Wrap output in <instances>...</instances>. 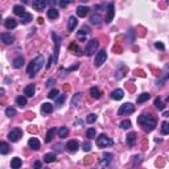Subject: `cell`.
Here are the masks:
<instances>
[{
  "label": "cell",
  "instance_id": "1",
  "mask_svg": "<svg viewBox=\"0 0 169 169\" xmlns=\"http://www.w3.org/2000/svg\"><path fill=\"white\" fill-rule=\"evenodd\" d=\"M137 123L145 132H152L156 127V119L149 114H142L137 118Z\"/></svg>",
  "mask_w": 169,
  "mask_h": 169
},
{
  "label": "cell",
  "instance_id": "2",
  "mask_svg": "<svg viewBox=\"0 0 169 169\" xmlns=\"http://www.w3.org/2000/svg\"><path fill=\"white\" fill-rule=\"evenodd\" d=\"M42 65H44V57H42V56H37V57L29 64V66H28V69H27L28 75H29L30 78H33L36 75V73H38L41 70Z\"/></svg>",
  "mask_w": 169,
  "mask_h": 169
},
{
  "label": "cell",
  "instance_id": "3",
  "mask_svg": "<svg viewBox=\"0 0 169 169\" xmlns=\"http://www.w3.org/2000/svg\"><path fill=\"white\" fill-rule=\"evenodd\" d=\"M98 48H99V41L97 40V38H92V40H90L87 42L86 48H84V53H86V56H92L95 52L98 50Z\"/></svg>",
  "mask_w": 169,
  "mask_h": 169
},
{
  "label": "cell",
  "instance_id": "4",
  "mask_svg": "<svg viewBox=\"0 0 169 169\" xmlns=\"http://www.w3.org/2000/svg\"><path fill=\"white\" fill-rule=\"evenodd\" d=\"M112 144H114V142H112L108 136H106V135H100L99 137H97V145L99 148H106Z\"/></svg>",
  "mask_w": 169,
  "mask_h": 169
},
{
  "label": "cell",
  "instance_id": "5",
  "mask_svg": "<svg viewBox=\"0 0 169 169\" xmlns=\"http://www.w3.org/2000/svg\"><path fill=\"white\" fill-rule=\"evenodd\" d=\"M106 60H107V52L105 49H102V50H99V52L97 53V56H95L94 65L97 67H99V66H102V65L106 62Z\"/></svg>",
  "mask_w": 169,
  "mask_h": 169
},
{
  "label": "cell",
  "instance_id": "6",
  "mask_svg": "<svg viewBox=\"0 0 169 169\" xmlns=\"http://www.w3.org/2000/svg\"><path fill=\"white\" fill-rule=\"evenodd\" d=\"M135 111V106L132 103H124L119 107L118 110V115H129Z\"/></svg>",
  "mask_w": 169,
  "mask_h": 169
},
{
  "label": "cell",
  "instance_id": "7",
  "mask_svg": "<svg viewBox=\"0 0 169 169\" xmlns=\"http://www.w3.org/2000/svg\"><path fill=\"white\" fill-rule=\"evenodd\" d=\"M53 40H54V53H53V62H57L58 60V53H60V45H61V38L58 37L56 33H53L52 35Z\"/></svg>",
  "mask_w": 169,
  "mask_h": 169
},
{
  "label": "cell",
  "instance_id": "8",
  "mask_svg": "<svg viewBox=\"0 0 169 169\" xmlns=\"http://www.w3.org/2000/svg\"><path fill=\"white\" fill-rule=\"evenodd\" d=\"M21 136H22V131H21V129L20 128H13L12 131L8 134V140L12 142V143H15V142H19Z\"/></svg>",
  "mask_w": 169,
  "mask_h": 169
},
{
  "label": "cell",
  "instance_id": "9",
  "mask_svg": "<svg viewBox=\"0 0 169 169\" xmlns=\"http://www.w3.org/2000/svg\"><path fill=\"white\" fill-rule=\"evenodd\" d=\"M114 15H115V7L112 3H110L108 5H107V15H106V24H110V22L112 21V19H114Z\"/></svg>",
  "mask_w": 169,
  "mask_h": 169
},
{
  "label": "cell",
  "instance_id": "10",
  "mask_svg": "<svg viewBox=\"0 0 169 169\" xmlns=\"http://www.w3.org/2000/svg\"><path fill=\"white\" fill-rule=\"evenodd\" d=\"M127 72H128V67H127L126 65L120 64L119 67H118V70H116V73H115V78H116V79H122V78L127 74Z\"/></svg>",
  "mask_w": 169,
  "mask_h": 169
},
{
  "label": "cell",
  "instance_id": "11",
  "mask_svg": "<svg viewBox=\"0 0 169 169\" xmlns=\"http://www.w3.org/2000/svg\"><path fill=\"white\" fill-rule=\"evenodd\" d=\"M168 79H169V64H167V65L164 66V75H161L160 81H157L156 86H157V87H161L162 83H164L165 81H168Z\"/></svg>",
  "mask_w": 169,
  "mask_h": 169
},
{
  "label": "cell",
  "instance_id": "12",
  "mask_svg": "<svg viewBox=\"0 0 169 169\" xmlns=\"http://www.w3.org/2000/svg\"><path fill=\"white\" fill-rule=\"evenodd\" d=\"M90 33H91L90 28L87 27V25H83V27L79 29V32H78V40L84 41V40H86V36H87V35H90Z\"/></svg>",
  "mask_w": 169,
  "mask_h": 169
},
{
  "label": "cell",
  "instance_id": "13",
  "mask_svg": "<svg viewBox=\"0 0 169 169\" xmlns=\"http://www.w3.org/2000/svg\"><path fill=\"white\" fill-rule=\"evenodd\" d=\"M78 148H79V143H78L77 140H70V142H67L66 149H67L69 152H72V153H75V152L78 151Z\"/></svg>",
  "mask_w": 169,
  "mask_h": 169
},
{
  "label": "cell",
  "instance_id": "14",
  "mask_svg": "<svg viewBox=\"0 0 169 169\" xmlns=\"http://www.w3.org/2000/svg\"><path fill=\"white\" fill-rule=\"evenodd\" d=\"M0 38H1V41L7 45H11V44L15 42V37L11 36V33H1V35H0Z\"/></svg>",
  "mask_w": 169,
  "mask_h": 169
},
{
  "label": "cell",
  "instance_id": "15",
  "mask_svg": "<svg viewBox=\"0 0 169 169\" xmlns=\"http://www.w3.org/2000/svg\"><path fill=\"white\" fill-rule=\"evenodd\" d=\"M48 1H45V0H35V1L32 3V7L35 8L36 11H42L45 7H46Z\"/></svg>",
  "mask_w": 169,
  "mask_h": 169
},
{
  "label": "cell",
  "instance_id": "16",
  "mask_svg": "<svg viewBox=\"0 0 169 169\" xmlns=\"http://www.w3.org/2000/svg\"><path fill=\"white\" fill-rule=\"evenodd\" d=\"M90 12V8L89 7H84V5H79L77 8V16L78 17H86Z\"/></svg>",
  "mask_w": 169,
  "mask_h": 169
},
{
  "label": "cell",
  "instance_id": "17",
  "mask_svg": "<svg viewBox=\"0 0 169 169\" xmlns=\"http://www.w3.org/2000/svg\"><path fill=\"white\" fill-rule=\"evenodd\" d=\"M28 145H29L32 149H35V151H38V149L41 148V143L38 139H36V137H30L29 142H28Z\"/></svg>",
  "mask_w": 169,
  "mask_h": 169
},
{
  "label": "cell",
  "instance_id": "18",
  "mask_svg": "<svg viewBox=\"0 0 169 169\" xmlns=\"http://www.w3.org/2000/svg\"><path fill=\"white\" fill-rule=\"evenodd\" d=\"M35 92H36V86L35 84H28V86L24 89V95L25 97H28V98H32L33 95H35Z\"/></svg>",
  "mask_w": 169,
  "mask_h": 169
},
{
  "label": "cell",
  "instance_id": "19",
  "mask_svg": "<svg viewBox=\"0 0 169 169\" xmlns=\"http://www.w3.org/2000/svg\"><path fill=\"white\" fill-rule=\"evenodd\" d=\"M123 97H124V91H123L122 89H116L111 92V98L115 100H120Z\"/></svg>",
  "mask_w": 169,
  "mask_h": 169
},
{
  "label": "cell",
  "instance_id": "20",
  "mask_svg": "<svg viewBox=\"0 0 169 169\" xmlns=\"http://www.w3.org/2000/svg\"><path fill=\"white\" fill-rule=\"evenodd\" d=\"M4 27L7 28V29H13V28L17 27V21H16L15 19L8 17V19H5V21H4Z\"/></svg>",
  "mask_w": 169,
  "mask_h": 169
},
{
  "label": "cell",
  "instance_id": "21",
  "mask_svg": "<svg viewBox=\"0 0 169 169\" xmlns=\"http://www.w3.org/2000/svg\"><path fill=\"white\" fill-rule=\"evenodd\" d=\"M77 25H78L77 17H74V16L69 17V21H67V28H69L70 32H73V30H74V28H77Z\"/></svg>",
  "mask_w": 169,
  "mask_h": 169
},
{
  "label": "cell",
  "instance_id": "22",
  "mask_svg": "<svg viewBox=\"0 0 169 169\" xmlns=\"http://www.w3.org/2000/svg\"><path fill=\"white\" fill-rule=\"evenodd\" d=\"M112 157H114L112 153H105L103 155V159L100 160V165H102V167H107V165L110 164V161L112 160Z\"/></svg>",
  "mask_w": 169,
  "mask_h": 169
},
{
  "label": "cell",
  "instance_id": "23",
  "mask_svg": "<svg viewBox=\"0 0 169 169\" xmlns=\"http://www.w3.org/2000/svg\"><path fill=\"white\" fill-rule=\"evenodd\" d=\"M135 143H136V134H135V132H129V134L127 135V144H128L129 147H134Z\"/></svg>",
  "mask_w": 169,
  "mask_h": 169
},
{
  "label": "cell",
  "instance_id": "24",
  "mask_svg": "<svg viewBox=\"0 0 169 169\" xmlns=\"http://www.w3.org/2000/svg\"><path fill=\"white\" fill-rule=\"evenodd\" d=\"M56 132H57V129L53 127V128H50V129H48V132H46V137H45V142L46 143H50L53 140V137H54V135H56Z\"/></svg>",
  "mask_w": 169,
  "mask_h": 169
},
{
  "label": "cell",
  "instance_id": "25",
  "mask_svg": "<svg viewBox=\"0 0 169 169\" xmlns=\"http://www.w3.org/2000/svg\"><path fill=\"white\" fill-rule=\"evenodd\" d=\"M20 19H21V22H22V24H28L29 21H32L33 16H32V13H29V12H24V13H22V15L20 16Z\"/></svg>",
  "mask_w": 169,
  "mask_h": 169
},
{
  "label": "cell",
  "instance_id": "26",
  "mask_svg": "<svg viewBox=\"0 0 169 169\" xmlns=\"http://www.w3.org/2000/svg\"><path fill=\"white\" fill-rule=\"evenodd\" d=\"M52 111H53V105H50V103H42V106H41L42 114H50Z\"/></svg>",
  "mask_w": 169,
  "mask_h": 169
},
{
  "label": "cell",
  "instance_id": "27",
  "mask_svg": "<svg viewBox=\"0 0 169 169\" xmlns=\"http://www.w3.org/2000/svg\"><path fill=\"white\" fill-rule=\"evenodd\" d=\"M48 17H49L50 20H56V19H58V11L52 7L50 9H48Z\"/></svg>",
  "mask_w": 169,
  "mask_h": 169
},
{
  "label": "cell",
  "instance_id": "28",
  "mask_svg": "<svg viewBox=\"0 0 169 169\" xmlns=\"http://www.w3.org/2000/svg\"><path fill=\"white\" fill-rule=\"evenodd\" d=\"M90 95H91V98L98 99V98H100L102 92H100V90L98 89V87H91V89H90Z\"/></svg>",
  "mask_w": 169,
  "mask_h": 169
},
{
  "label": "cell",
  "instance_id": "29",
  "mask_svg": "<svg viewBox=\"0 0 169 169\" xmlns=\"http://www.w3.org/2000/svg\"><path fill=\"white\" fill-rule=\"evenodd\" d=\"M22 66H24V58L22 57H16L15 60H13V67H16V69H21Z\"/></svg>",
  "mask_w": 169,
  "mask_h": 169
},
{
  "label": "cell",
  "instance_id": "30",
  "mask_svg": "<svg viewBox=\"0 0 169 169\" xmlns=\"http://www.w3.org/2000/svg\"><path fill=\"white\" fill-rule=\"evenodd\" d=\"M90 21H91V24H94V25H99L100 22H102V17H100L99 13H95V15H92L91 17H90Z\"/></svg>",
  "mask_w": 169,
  "mask_h": 169
},
{
  "label": "cell",
  "instance_id": "31",
  "mask_svg": "<svg viewBox=\"0 0 169 169\" xmlns=\"http://www.w3.org/2000/svg\"><path fill=\"white\" fill-rule=\"evenodd\" d=\"M149 98H151V94H148V92H143V94H140L139 98H137V103H139V105H142V103L147 102Z\"/></svg>",
  "mask_w": 169,
  "mask_h": 169
},
{
  "label": "cell",
  "instance_id": "32",
  "mask_svg": "<svg viewBox=\"0 0 169 169\" xmlns=\"http://www.w3.org/2000/svg\"><path fill=\"white\" fill-rule=\"evenodd\" d=\"M69 49L70 50H73V52H75V54L77 56H82L83 54V50L81 49V48H78V45L77 44H70V46H69Z\"/></svg>",
  "mask_w": 169,
  "mask_h": 169
},
{
  "label": "cell",
  "instance_id": "33",
  "mask_svg": "<svg viewBox=\"0 0 169 169\" xmlns=\"http://www.w3.org/2000/svg\"><path fill=\"white\" fill-rule=\"evenodd\" d=\"M21 159H19V157H15V159H12V161H11V168L12 169H19L21 167Z\"/></svg>",
  "mask_w": 169,
  "mask_h": 169
},
{
  "label": "cell",
  "instance_id": "34",
  "mask_svg": "<svg viewBox=\"0 0 169 169\" xmlns=\"http://www.w3.org/2000/svg\"><path fill=\"white\" fill-rule=\"evenodd\" d=\"M78 67H79V65L78 64H75V65H73V66H70V67H67V69H62L61 70V75H65V74H69V73H72V72H74V70H77Z\"/></svg>",
  "mask_w": 169,
  "mask_h": 169
},
{
  "label": "cell",
  "instance_id": "35",
  "mask_svg": "<svg viewBox=\"0 0 169 169\" xmlns=\"http://www.w3.org/2000/svg\"><path fill=\"white\" fill-rule=\"evenodd\" d=\"M8 152H9V145H8L5 142H1V143H0V153H1V155H7Z\"/></svg>",
  "mask_w": 169,
  "mask_h": 169
},
{
  "label": "cell",
  "instance_id": "36",
  "mask_svg": "<svg viewBox=\"0 0 169 169\" xmlns=\"http://www.w3.org/2000/svg\"><path fill=\"white\" fill-rule=\"evenodd\" d=\"M56 160V155L53 153V152H50V153H46L44 156V161L45 162H48V164H49V162H53Z\"/></svg>",
  "mask_w": 169,
  "mask_h": 169
},
{
  "label": "cell",
  "instance_id": "37",
  "mask_svg": "<svg viewBox=\"0 0 169 169\" xmlns=\"http://www.w3.org/2000/svg\"><path fill=\"white\" fill-rule=\"evenodd\" d=\"M24 12H27V11L24 9V7H22V5H15V7H13V13H15V15L21 16Z\"/></svg>",
  "mask_w": 169,
  "mask_h": 169
},
{
  "label": "cell",
  "instance_id": "38",
  "mask_svg": "<svg viewBox=\"0 0 169 169\" xmlns=\"http://www.w3.org/2000/svg\"><path fill=\"white\" fill-rule=\"evenodd\" d=\"M58 137H66L67 136V134H69V128H67V127H61L60 129H58Z\"/></svg>",
  "mask_w": 169,
  "mask_h": 169
},
{
  "label": "cell",
  "instance_id": "39",
  "mask_svg": "<svg viewBox=\"0 0 169 169\" xmlns=\"http://www.w3.org/2000/svg\"><path fill=\"white\" fill-rule=\"evenodd\" d=\"M82 92H78V94H75L74 97H73V100H72V105L73 106H78V103H79V100L82 99Z\"/></svg>",
  "mask_w": 169,
  "mask_h": 169
},
{
  "label": "cell",
  "instance_id": "40",
  "mask_svg": "<svg viewBox=\"0 0 169 169\" xmlns=\"http://www.w3.org/2000/svg\"><path fill=\"white\" fill-rule=\"evenodd\" d=\"M155 106H156V108L160 110V111H164V108H165L164 103H162V100L160 99V98H156V99H155Z\"/></svg>",
  "mask_w": 169,
  "mask_h": 169
},
{
  "label": "cell",
  "instance_id": "41",
  "mask_svg": "<svg viewBox=\"0 0 169 169\" xmlns=\"http://www.w3.org/2000/svg\"><path fill=\"white\" fill-rule=\"evenodd\" d=\"M65 100H66V95L62 94V95H60V97L57 98V100H56V106L57 107H61L65 103Z\"/></svg>",
  "mask_w": 169,
  "mask_h": 169
},
{
  "label": "cell",
  "instance_id": "42",
  "mask_svg": "<svg viewBox=\"0 0 169 169\" xmlns=\"http://www.w3.org/2000/svg\"><path fill=\"white\" fill-rule=\"evenodd\" d=\"M161 134L162 135H169V122H164L161 124Z\"/></svg>",
  "mask_w": 169,
  "mask_h": 169
},
{
  "label": "cell",
  "instance_id": "43",
  "mask_svg": "<svg viewBox=\"0 0 169 169\" xmlns=\"http://www.w3.org/2000/svg\"><path fill=\"white\" fill-rule=\"evenodd\" d=\"M16 103H17V106H27V98L25 97H17L16 98Z\"/></svg>",
  "mask_w": 169,
  "mask_h": 169
},
{
  "label": "cell",
  "instance_id": "44",
  "mask_svg": "<svg viewBox=\"0 0 169 169\" xmlns=\"http://www.w3.org/2000/svg\"><path fill=\"white\" fill-rule=\"evenodd\" d=\"M95 135H97V132H95V128H89L86 131V136L89 137V139H95Z\"/></svg>",
  "mask_w": 169,
  "mask_h": 169
},
{
  "label": "cell",
  "instance_id": "45",
  "mask_svg": "<svg viewBox=\"0 0 169 169\" xmlns=\"http://www.w3.org/2000/svg\"><path fill=\"white\" fill-rule=\"evenodd\" d=\"M5 115H7V116H9V118L15 116V115H16V110L13 108V107H8V108L5 110Z\"/></svg>",
  "mask_w": 169,
  "mask_h": 169
},
{
  "label": "cell",
  "instance_id": "46",
  "mask_svg": "<svg viewBox=\"0 0 169 169\" xmlns=\"http://www.w3.org/2000/svg\"><path fill=\"white\" fill-rule=\"evenodd\" d=\"M48 97H49V99H57V98H58V90L57 89H53L52 91L49 92V95H48Z\"/></svg>",
  "mask_w": 169,
  "mask_h": 169
},
{
  "label": "cell",
  "instance_id": "47",
  "mask_svg": "<svg viewBox=\"0 0 169 169\" xmlns=\"http://www.w3.org/2000/svg\"><path fill=\"white\" fill-rule=\"evenodd\" d=\"M97 119H98V116L95 114H90L89 116L86 118V122L87 123H90V124H91V123H94V122H97Z\"/></svg>",
  "mask_w": 169,
  "mask_h": 169
},
{
  "label": "cell",
  "instance_id": "48",
  "mask_svg": "<svg viewBox=\"0 0 169 169\" xmlns=\"http://www.w3.org/2000/svg\"><path fill=\"white\" fill-rule=\"evenodd\" d=\"M120 128H123V129H128V128H131V122L129 120H123V122H120Z\"/></svg>",
  "mask_w": 169,
  "mask_h": 169
},
{
  "label": "cell",
  "instance_id": "49",
  "mask_svg": "<svg viewBox=\"0 0 169 169\" xmlns=\"http://www.w3.org/2000/svg\"><path fill=\"white\" fill-rule=\"evenodd\" d=\"M82 149L84 152H90V151H91V144H90V142H84L82 144Z\"/></svg>",
  "mask_w": 169,
  "mask_h": 169
},
{
  "label": "cell",
  "instance_id": "50",
  "mask_svg": "<svg viewBox=\"0 0 169 169\" xmlns=\"http://www.w3.org/2000/svg\"><path fill=\"white\" fill-rule=\"evenodd\" d=\"M140 162H142V156L140 155H136V156H134V167H136V165H139Z\"/></svg>",
  "mask_w": 169,
  "mask_h": 169
},
{
  "label": "cell",
  "instance_id": "51",
  "mask_svg": "<svg viewBox=\"0 0 169 169\" xmlns=\"http://www.w3.org/2000/svg\"><path fill=\"white\" fill-rule=\"evenodd\" d=\"M128 35H129V40H128V42H129V44H134V40H135V32H134V29H129Z\"/></svg>",
  "mask_w": 169,
  "mask_h": 169
},
{
  "label": "cell",
  "instance_id": "52",
  "mask_svg": "<svg viewBox=\"0 0 169 169\" xmlns=\"http://www.w3.org/2000/svg\"><path fill=\"white\" fill-rule=\"evenodd\" d=\"M155 48H156V49H160V50H164V49H165L164 44H162V42H160V41L155 42Z\"/></svg>",
  "mask_w": 169,
  "mask_h": 169
},
{
  "label": "cell",
  "instance_id": "53",
  "mask_svg": "<svg viewBox=\"0 0 169 169\" xmlns=\"http://www.w3.org/2000/svg\"><path fill=\"white\" fill-rule=\"evenodd\" d=\"M54 83H56V79H54V78H49L45 86H46V87H50V86H52V84H54Z\"/></svg>",
  "mask_w": 169,
  "mask_h": 169
},
{
  "label": "cell",
  "instance_id": "54",
  "mask_svg": "<svg viewBox=\"0 0 169 169\" xmlns=\"http://www.w3.org/2000/svg\"><path fill=\"white\" fill-rule=\"evenodd\" d=\"M33 169H42L41 161H35V164H33Z\"/></svg>",
  "mask_w": 169,
  "mask_h": 169
},
{
  "label": "cell",
  "instance_id": "55",
  "mask_svg": "<svg viewBox=\"0 0 169 169\" xmlns=\"http://www.w3.org/2000/svg\"><path fill=\"white\" fill-rule=\"evenodd\" d=\"M52 64H54V62H53V56H50L49 61H48V64H46V69H49V67L52 66Z\"/></svg>",
  "mask_w": 169,
  "mask_h": 169
},
{
  "label": "cell",
  "instance_id": "56",
  "mask_svg": "<svg viewBox=\"0 0 169 169\" xmlns=\"http://www.w3.org/2000/svg\"><path fill=\"white\" fill-rule=\"evenodd\" d=\"M70 1H60L58 4H60V7H62V8H65V7H67V4H69Z\"/></svg>",
  "mask_w": 169,
  "mask_h": 169
},
{
  "label": "cell",
  "instance_id": "57",
  "mask_svg": "<svg viewBox=\"0 0 169 169\" xmlns=\"http://www.w3.org/2000/svg\"><path fill=\"white\" fill-rule=\"evenodd\" d=\"M28 131H29V132H36V128H32V127H29V128H28Z\"/></svg>",
  "mask_w": 169,
  "mask_h": 169
},
{
  "label": "cell",
  "instance_id": "58",
  "mask_svg": "<svg viewBox=\"0 0 169 169\" xmlns=\"http://www.w3.org/2000/svg\"><path fill=\"white\" fill-rule=\"evenodd\" d=\"M42 22H44V19L40 17V19H38V24H42Z\"/></svg>",
  "mask_w": 169,
  "mask_h": 169
},
{
  "label": "cell",
  "instance_id": "59",
  "mask_svg": "<svg viewBox=\"0 0 169 169\" xmlns=\"http://www.w3.org/2000/svg\"><path fill=\"white\" fill-rule=\"evenodd\" d=\"M164 116H165V118L169 116V111H165V112H164Z\"/></svg>",
  "mask_w": 169,
  "mask_h": 169
},
{
  "label": "cell",
  "instance_id": "60",
  "mask_svg": "<svg viewBox=\"0 0 169 169\" xmlns=\"http://www.w3.org/2000/svg\"><path fill=\"white\" fill-rule=\"evenodd\" d=\"M167 99H168V102H169V94H168V97H167Z\"/></svg>",
  "mask_w": 169,
  "mask_h": 169
},
{
  "label": "cell",
  "instance_id": "61",
  "mask_svg": "<svg viewBox=\"0 0 169 169\" xmlns=\"http://www.w3.org/2000/svg\"><path fill=\"white\" fill-rule=\"evenodd\" d=\"M42 169H49V168H42Z\"/></svg>",
  "mask_w": 169,
  "mask_h": 169
},
{
  "label": "cell",
  "instance_id": "62",
  "mask_svg": "<svg viewBox=\"0 0 169 169\" xmlns=\"http://www.w3.org/2000/svg\"><path fill=\"white\" fill-rule=\"evenodd\" d=\"M168 4H169V1H168Z\"/></svg>",
  "mask_w": 169,
  "mask_h": 169
}]
</instances>
